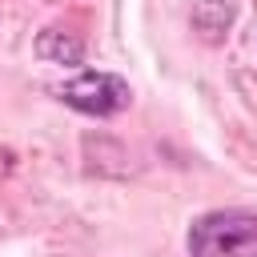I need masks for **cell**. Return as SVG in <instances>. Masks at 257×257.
<instances>
[{
	"label": "cell",
	"instance_id": "6da1fadb",
	"mask_svg": "<svg viewBox=\"0 0 257 257\" xmlns=\"http://www.w3.org/2000/svg\"><path fill=\"white\" fill-rule=\"evenodd\" d=\"M193 257H257V213L249 209H217L197 217L189 229Z\"/></svg>",
	"mask_w": 257,
	"mask_h": 257
},
{
	"label": "cell",
	"instance_id": "7a4b0ae2",
	"mask_svg": "<svg viewBox=\"0 0 257 257\" xmlns=\"http://www.w3.org/2000/svg\"><path fill=\"white\" fill-rule=\"evenodd\" d=\"M60 100L68 108L84 112V116H112V112L128 108L133 92L112 72H80V76H72V80L60 84Z\"/></svg>",
	"mask_w": 257,
	"mask_h": 257
},
{
	"label": "cell",
	"instance_id": "3957f363",
	"mask_svg": "<svg viewBox=\"0 0 257 257\" xmlns=\"http://www.w3.org/2000/svg\"><path fill=\"white\" fill-rule=\"evenodd\" d=\"M36 56L48 60V64H80L84 60V40L72 36V32H60V28H44L36 36Z\"/></svg>",
	"mask_w": 257,
	"mask_h": 257
},
{
	"label": "cell",
	"instance_id": "277c9868",
	"mask_svg": "<svg viewBox=\"0 0 257 257\" xmlns=\"http://www.w3.org/2000/svg\"><path fill=\"white\" fill-rule=\"evenodd\" d=\"M229 20H233V4L229 0H201L193 8V24L201 32H213V36H221L229 28Z\"/></svg>",
	"mask_w": 257,
	"mask_h": 257
}]
</instances>
